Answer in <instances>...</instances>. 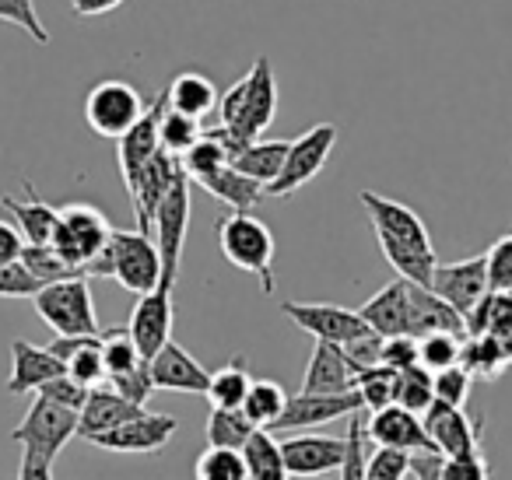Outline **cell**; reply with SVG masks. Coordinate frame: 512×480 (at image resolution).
Wrapping results in <instances>:
<instances>
[{"label": "cell", "mask_w": 512, "mask_h": 480, "mask_svg": "<svg viewBox=\"0 0 512 480\" xmlns=\"http://www.w3.org/2000/svg\"><path fill=\"white\" fill-rule=\"evenodd\" d=\"M488 260V291H512V232L502 235L484 253Z\"/></svg>", "instance_id": "f907efd6"}, {"label": "cell", "mask_w": 512, "mask_h": 480, "mask_svg": "<svg viewBox=\"0 0 512 480\" xmlns=\"http://www.w3.org/2000/svg\"><path fill=\"white\" fill-rule=\"evenodd\" d=\"M176 431H179V421L172 414H148V410H144L134 421L92 438V445H99V449H106V452H127V456H151V452H162Z\"/></svg>", "instance_id": "2e32d148"}, {"label": "cell", "mask_w": 512, "mask_h": 480, "mask_svg": "<svg viewBox=\"0 0 512 480\" xmlns=\"http://www.w3.org/2000/svg\"><path fill=\"white\" fill-rule=\"evenodd\" d=\"M249 386H253V375H249V368H246V358L235 354L228 365L211 372L207 400H211V407H221V410H242V400H246Z\"/></svg>", "instance_id": "1f68e13d"}, {"label": "cell", "mask_w": 512, "mask_h": 480, "mask_svg": "<svg viewBox=\"0 0 512 480\" xmlns=\"http://www.w3.org/2000/svg\"><path fill=\"white\" fill-rule=\"evenodd\" d=\"M197 186L211 193L214 200L228 204V211H253V207L260 204V197H264V186L256 183V179L242 176L232 165H225V169L207 176L204 183H197Z\"/></svg>", "instance_id": "f1b7e54d"}, {"label": "cell", "mask_w": 512, "mask_h": 480, "mask_svg": "<svg viewBox=\"0 0 512 480\" xmlns=\"http://www.w3.org/2000/svg\"><path fill=\"white\" fill-rule=\"evenodd\" d=\"M197 480H249L246 459L235 449H211L200 452L197 459Z\"/></svg>", "instance_id": "7bdbcfd3"}, {"label": "cell", "mask_w": 512, "mask_h": 480, "mask_svg": "<svg viewBox=\"0 0 512 480\" xmlns=\"http://www.w3.org/2000/svg\"><path fill=\"white\" fill-rule=\"evenodd\" d=\"M39 319L50 326L57 337H99V312L92 302V288H88V277H67V281L46 284L36 298Z\"/></svg>", "instance_id": "277c9868"}, {"label": "cell", "mask_w": 512, "mask_h": 480, "mask_svg": "<svg viewBox=\"0 0 512 480\" xmlns=\"http://www.w3.org/2000/svg\"><path fill=\"white\" fill-rule=\"evenodd\" d=\"M0 22L18 25V29L29 32L39 46H50V32L39 22V11L32 0H0Z\"/></svg>", "instance_id": "bcb514c9"}, {"label": "cell", "mask_w": 512, "mask_h": 480, "mask_svg": "<svg viewBox=\"0 0 512 480\" xmlns=\"http://www.w3.org/2000/svg\"><path fill=\"white\" fill-rule=\"evenodd\" d=\"M95 340H102V333H99V337H53L46 347H50V354H57V358L67 365V361L78 358V354L85 351V347H92Z\"/></svg>", "instance_id": "94428289"}, {"label": "cell", "mask_w": 512, "mask_h": 480, "mask_svg": "<svg viewBox=\"0 0 512 480\" xmlns=\"http://www.w3.org/2000/svg\"><path fill=\"white\" fill-rule=\"evenodd\" d=\"M46 284L36 281V277L25 270L22 260L15 263H4L0 267V298H36Z\"/></svg>", "instance_id": "816d5d0a"}, {"label": "cell", "mask_w": 512, "mask_h": 480, "mask_svg": "<svg viewBox=\"0 0 512 480\" xmlns=\"http://www.w3.org/2000/svg\"><path fill=\"white\" fill-rule=\"evenodd\" d=\"M432 445L442 452L446 459L453 456H474L481 452V431H484V417H470L463 407H449V403L435 400L432 407L421 414Z\"/></svg>", "instance_id": "8fae6325"}, {"label": "cell", "mask_w": 512, "mask_h": 480, "mask_svg": "<svg viewBox=\"0 0 512 480\" xmlns=\"http://www.w3.org/2000/svg\"><path fill=\"white\" fill-rule=\"evenodd\" d=\"M421 351H418V337L411 333H400V337H383V365L393 372H404V368L418 365Z\"/></svg>", "instance_id": "11a10c76"}, {"label": "cell", "mask_w": 512, "mask_h": 480, "mask_svg": "<svg viewBox=\"0 0 512 480\" xmlns=\"http://www.w3.org/2000/svg\"><path fill=\"white\" fill-rule=\"evenodd\" d=\"M253 421H249L242 410H221L211 407V417H207V445L211 449H235L242 452V445L253 435Z\"/></svg>", "instance_id": "e575fe53"}, {"label": "cell", "mask_w": 512, "mask_h": 480, "mask_svg": "<svg viewBox=\"0 0 512 480\" xmlns=\"http://www.w3.org/2000/svg\"><path fill=\"white\" fill-rule=\"evenodd\" d=\"M221 127H228L242 141H260L267 127L278 116V81H274L271 57H256L249 74L235 81L218 99Z\"/></svg>", "instance_id": "6da1fadb"}, {"label": "cell", "mask_w": 512, "mask_h": 480, "mask_svg": "<svg viewBox=\"0 0 512 480\" xmlns=\"http://www.w3.org/2000/svg\"><path fill=\"white\" fill-rule=\"evenodd\" d=\"M179 165H183V172L190 176V183H204L207 176H214V172H221L225 165H232V158H228L225 148H221V144L204 130L200 141L193 144L183 158H179Z\"/></svg>", "instance_id": "8d00e7d4"}, {"label": "cell", "mask_w": 512, "mask_h": 480, "mask_svg": "<svg viewBox=\"0 0 512 480\" xmlns=\"http://www.w3.org/2000/svg\"><path fill=\"white\" fill-rule=\"evenodd\" d=\"M407 477H411V452L376 445V452L365 456V480H407Z\"/></svg>", "instance_id": "f6af8a7d"}, {"label": "cell", "mask_w": 512, "mask_h": 480, "mask_svg": "<svg viewBox=\"0 0 512 480\" xmlns=\"http://www.w3.org/2000/svg\"><path fill=\"white\" fill-rule=\"evenodd\" d=\"M123 0H71L74 15L81 18H99V15H109V11L120 8Z\"/></svg>", "instance_id": "6125c7cd"}, {"label": "cell", "mask_w": 512, "mask_h": 480, "mask_svg": "<svg viewBox=\"0 0 512 480\" xmlns=\"http://www.w3.org/2000/svg\"><path fill=\"white\" fill-rule=\"evenodd\" d=\"M78 417H81L78 410L60 407V403H53L36 393L32 407L25 410L22 424L11 431V438L25 449L22 456L43 459V463L53 466V459L64 452V445L78 435Z\"/></svg>", "instance_id": "8992f818"}, {"label": "cell", "mask_w": 512, "mask_h": 480, "mask_svg": "<svg viewBox=\"0 0 512 480\" xmlns=\"http://www.w3.org/2000/svg\"><path fill=\"white\" fill-rule=\"evenodd\" d=\"M362 396L358 389L351 393H337V396H323V393H295L288 396V407L285 414L278 417L274 424V435L278 431H309V428H320V424H330L337 417H355L362 414Z\"/></svg>", "instance_id": "4fadbf2b"}, {"label": "cell", "mask_w": 512, "mask_h": 480, "mask_svg": "<svg viewBox=\"0 0 512 480\" xmlns=\"http://www.w3.org/2000/svg\"><path fill=\"white\" fill-rule=\"evenodd\" d=\"M162 109H165V92L155 102H148V113L127 130V134L116 141V162H120V176L127 193H134L137 179H141L144 165L162 151V137H158V123H162Z\"/></svg>", "instance_id": "e0dca14e"}, {"label": "cell", "mask_w": 512, "mask_h": 480, "mask_svg": "<svg viewBox=\"0 0 512 480\" xmlns=\"http://www.w3.org/2000/svg\"><path fill=\"white\" fill-rule=\"evenodd\" d=\"M85 277H116V284L130 295H148L162 284V256L151 235L137 228L134 232L113 228L106 249L88 263Z\"/></svg>", "instance_id": "7a4b0ae2"}, {"label": "cell", "mask_w": 512, "mask_h": 480, "mask_svg": "<svg viewBox=\"0 0 512 480\" xmlns=\"http://www.w3.org/2000/svg\"><path fill=\"white\" fill-rule=\"evenodd\" d=\"M151 365V382L155 389H169V393H190V396H207V386H211V372L186 351L183 344L169 340L155 358L148 361Z\"/></svg>", "instance_id": "d6986e66"}, {"label": "cell", "mask_w": 512, "mask_h": 480, "mask_svg": "<svg viewBox=\"0 0 512 480\" xmlns=\"http://www.w3.org/2000/svg\"><path fill=\"white\" fill-rule=\"evenodd\" d=\"M407 333L418 340L428 337V333H456V337H467V319L449 302H442L432 288L407 284Z\"/></svg>", "instance_id": "603a6c76"}, {"label": "cell", "mask_w": 512, "mask_h": 480, "mask_svg": "<svg viewBox=\"0 0 512 480\" xmlns=\"http://www.w3.org/2000/svg\"><path fill=\"white\" fill-rule=\"evenodd\" d=\"M190 176L183 169L176 172L169 193H165L162 207L155 214V246L162 256V288L172 291L179 277V263H183V249H186V232H190Z\"/></svg>", "instance_id": "52a82bcc"}, {"label": "cell", "mask_w": 512, "mask_h": 480, "mask_svg": "<svg viewBox=\"0 0 512 480\" xmlns=\"http://www.w3.org/2000/svg\"><path fill=\"white\" fill-rule=\"evenodd\" d=\"M109 386L116 389V393L123 396V400L137 403V407H144L148 403V396L155 393V382H151V365L144 361V365H137L134 372L120 375V379H113Z\"/></svg>", "instance_id": "db71d44e"}, {"label": "cell", "mask_w": 512, "mask_h": 480, "mask_svg": "<svg viewBox=\"0 0 512 480\" xmlns=\"http://www.w3.org/2000/svg\"><path fill=\"white\" fill-rule=\"evenodd\" d=\"M4 207L11 211V218L18 221V232H22L25 246H50L53 232H57V218L60 211L50 207L43 197L36 193V186L25 179V200L18 197H4Z\"/></svg>", "instance_id": "484cf974"}, {"label": "cell", "mask_w": 512, "mask_h": 480, "mask_svg": "<svg viewBox=\"0 0 512 480\" xmlns=\"http://www.w3.org/2000/svg\"><path fill=\"white\" fill-rule=\"evenodd\" d=\"M144 113H148V102L141 99V92L130 81H99L85 95V123L92 127V134L106 137V141H120Z\"/></svg>", "instance_id": "ba28073f"}, {"label": "cell", "mask_w": 512, "mask_h": 480, "mask_svg": "<svg viewBox=\"0 0 512 480\" xmlns=\"http://www.w3.org/2000/svg\"><path fill=\"white\" fill-rule=\"evenodd\" d=\"M355 365L348 361L341 344H330V340H316L313 354H309L306 375H302V393H351L355 389Z\"/></svg>", "instance_id": "44dd1931"}, {"label": "cell", "mask_w": 512, "mask_h": 480, "mask_svg": "<svg viewBox=\"0 0 512 480\" xmlns=\"http://www.w3.org/2000/svg\"><path fill=\"white\" fill-rule=\"evenodd\" d=\"M18 480H53V466L43 463V459L22 456V470H18Z\"/></svg>", "instance_id": "be15d7a7"}, {"label": "cell", "mask_w": 512, "mask_h": 480, "mask_svg": "<svg viewBox=\"0 0 512 480\" xmlns=\"http://www.w3.org/2000/svg\"><path fill=\"white\" fill-rule=\"evenodd\" d=\"M22 249H25L22 232H18L15 225H8V221H0V267H4V263H15L18 256H22Z\"/></svg>", "instance_id": "91938a15"}, {"label": "cell", "mask_w": 512, "mask_h": 480, "mask_svg": "<svg viewBox=\"0 0 512 480\" xmlns=\"http://www.w3.org/2000/svg\"><path fill=\"white\" fill-rule=\"evenodd\" d=\"M36 393L46 396V400H53V403H60V407H71L81 414V407H85V400H88L92 389L81 386V382L71 379V375H57V379H50L46 386H39Z\"/></svg>", "instance_id": "f5cc1de1"}, {"label": "cell", "mask_w": 512, "mask_h": 480, "mask_svg": "<svg viewBox=\"0 0 512 480\" xmlns=\"http://www.w3.org/2000/svg\"><path fill=\"white\" fill-rule=\"evenodd\" d=\"M165 99H169V109L176 113L190 116V120H204L218 109V88L207 74H197V71H183L169 81L165 88Z\"/></svg>", "instance_id": "83f0119b"}, {"label": "cell", "mask_w": 512, "mask_h": 480, "mask_svg": "<svg viewBox=\"0 0 512 480\" xmlns=\"http://www.w3.org/2000/svg\"><path fill=\"white\" fill-rule=\"evenodd\" d=\"M179 169H183V165H179V158L169 155V151H158V155L144 165L141 179H137L134 193H130L137 232L151 235V228H155V214H158V207H162L165 193H169V186H172V179H176Z\"/></svg>", "instance_id": "7402d4cb"}, {"label": "cell", "mask_w": 512, "mask_h": 480, "mask_svg": "<svg viewBox=\"0 0 512 480\" xmlns=\"http://www.w3.org/2000/svg\"><path fill=\"white\" fill-rule=\"evenodd\" d=\"M358 316L369 323L372 333L379 337H400L407 333V281H390L386 288H379L369 302L358 309Z\"/></svg>", "instance_id": "4316f807"}, {"label": "cell", "mask_w": 512, "mask_h": 480, "mask_svg": "<svg viewBox=\"0 0 512 480\" xmlns=\"http://www.w3.org/2000/svg\"><path fill=\"white\" fill-rule=\"evenodd\" d=\"M288 144L292 141H249L246 148H242V155L232 162V169H239L242 176L256 179V183L267 190V186L281 176V169H285Z\"/></svg>", "instance_id": "f546056e"}, {"label": "cell", "mask_w": 512, "mask_h": 480, "mask_svg": "<svg viewBox=\"0 0 512 480\" xmlns=\"http://www.w3.org/2000/svg\"><path fill=\"white\" fill-rule=\"evenodd\" d=\"M435 382V400L439 403H449V407H467L470 400V372H463L460 365L446 368V372H435L432 375Z\"/></svg>", "instance_id": "681fc988"}, {"label": "cell", "mask_w": 512, "mask_h": 480, "mask_svg": "<svg viewBox=\"0 0 512 480\" xmlns=\"http://www.w3.org/2000/svg\"><path fill=\"white\" fill-rule=\"evenodd\" d=\"M355 389H358V396H362V407L369 410V414H376V410H383L393 403V393H397V372L386 365L362 368V372L355 375Z\"/></svg>", "instance_id": "f35d334b"}, {"label": "cell", "mask_w": 512, "mask_h": 480, "mask_svg": "<svg viewBox=\"0 0 512 480\" xmlns=\"http://www.w3.org/2000/svg\"><path fill=\"white\" fill-rule=\"evenodd\" d=\"M446 470V456L439 449H425V452H411V477L414 480H442Z\"/></svg>", "instance_id": "680465c9"}, {"label": "cell", "mask_w": 512, "mask_h": 480, "mask_svg": "<svg viewBox=\"0 0 512 480\" xmlns=\"http://www.w3.org/2000/svg\"><path fill=\"white\" fill-rule=\"evenodd\" d=\"M348 456H344V463H341V480H365V421H362V414H355V417H348Z\"/></svg>", "instance_id": "c3c4849f"}, {"label": "cell", "mask_w": 512, "mask_h": 480, "mask_svg": "<svg viewBox=\"0 0 512 480\" xmlns=\"http://www.w3.org/2000/svg\"><path fill=\"white\" fill-rule=\"evenodd\" d=\"M344 354H348V361L355 365V372L372 368V365H383V337L372 330L362 333V337H355L351 344H344Z\"/></svg>", "instance_id": "9f6ffc18"}, {"label": "cell", "mask_w": 512, "mask_h": 480, "mask_svg": "<svg viewBox=\"0 0 512 480\" xmlns=\"http://www.w3.org/2000/svg\"><path fill=\"white\" fill-rule=\"evenodd\" d=\"M137 414H144V407H137V403L123 400L116 389H92L85 400V407H81V417H78V435L81 438H99L106 435V431L120 428V424L134 421Z\"/></svg>", "instance_id": "d4e9b609"}, {"label": "cell", "mask_w": 512, "mask_h": 480, "mask_svg": "<svg viewBox=\"0 0 512 480\" xmlns=\"http://www.w3.org/2000/svg\"><path fill=\"white\" fill-rule=\"evenodd\" d=\"M113 225L106 221V214L92 204H67L60 207L57 232H53L50 246L57 249V256L74 270V274L85 277L88 263L106 249Z\"/></svg>", "instance_id": "5b68a950"}, {"label": "cell", "mask_w": 512, "mask_h": 480, "mask_svg": "<svg viewBox=\"0 0 512 480\" xmlns=\"http://www.w3.org/2000/svg\"><path fill=\"white\" fill-rule=\"evenodd\" d=\"M281 312L292 319L299 330H306L313 340H330V344H351L355 337L369 333V323L358 316V309L330 302H281Z\"/></svg>", "instance_id": "30bf717a"}, {"label": "cell", "mask_w": 512, "mask_h": 480, "mask_svg": "<svg viewBox=\"0 0 512 480\" xmlns=\"http://www.w3.org/2000/svg\"><path fill=\"white\" fill-rule=\"evenodd\" d=\"M200 120H190V116L176 113V109H169V99H165V109H162V123H158V137H162V151H169V155L183 158L186 151L193 148V144L200 141Z\"/></svg>", "instance_id": "74e56055"}, {"label": "cell", "mask_w": 512, "mask_h": 480, "mask_svg": "<svg viewBox=\"0 0 512 480\" xmlns=\"http://www.w3.org/2000/svg\"><path fill=\"white\" fill-rule=\"evenodd\" d=\"M502 323H512V291H488V295L477 302V309L467 319L470 337H481V333L495 330Z\"/></svg>", "instance_id": "b9f144b4"}, {"label": "cell", "mask_w": 512, "mask_h": 480, "mask_svg": "<svg viewBox=\"0 0 512 480\" xmlns=\"http://www.w3.org/2000/svg\"><path fill=\"white\" fill-rule=\"evenodd\" d=\"M172 319H176V312H172L169 288L158 284L148 295H137L134 309H130V319H127V333L134 337L144 361H151L172 340Z\"/></svg>", "instance_id": "7c38bea8"}, {"label": "cell", "mask_w": 512, "mask_h": 480, "mask_svg": "<svg viewBox=\"0 0 512 480\" xmlns=\"http://www.w3.org/2000/svg\"><path fill=\"white\" fill-rule=\"evenodd\" d=\"M102 358H106V375L109 382L120 379V375L134 372L137 365H144L141 351H137L134 337L127 333V326L123 330H106L102 333Z\"/></svg>", "instance_id": "ab89813d"}, {"label": "cell", "mask_w": 512, "mask_h": 480, "mask_svg": "<svg viewBox=\"0 0 512 480\" xmlns=\"http://www.w3.org/2000/svg\"><path fill=\"white\" fill-rule=\"evenodd\" d=\"M242 459H246L249 480H288V466L281 456V442L274 438V431L256 428L249 435V442L242 445Z\"/></svg>", "instance_id": "4dcf8cb0"}, {"label": "cell", "mask_w": 512, "mask_h": 480, "mask_svg": "<svg viewBox=\"0 0 512 480\" xmlns=\"http://www.w3.org/2000/svg\"><path fill=\"white\" fill-rule=\"evenodd\" d=\"M358 200H362V207L369 211L376 239H393V242H400V246H414V249H435L432 235H428L425 221L418 218V211H411V207L400 204V200L379 197V193H369V190L358 193Z\"/></svg>", "instance_id": "9a60e30c"}, {"label": "cell", "mask_w": 512, "mask_h": 480, "mask_svg": "<svg viewBox=\"0 0 512 480\" xmlns=\"http://www.w3.org/2000/svg\"><path fill=\"white\" fill-rule=\"evenodd\" d=\"M67 375H71V379H78L81 386H88V389H99L102 382H109L106 358H102V340H95V344L85 347L78 358L67 361Z\"/></svg>", "instance_id": "7dc6e473"}, {"label": "cell", "mask_w": 512, "mask_h": 480, "mask_svg": "<svg viewBox=\"0 0 512 480\" xmlns=\"http://www.w3.org/2000/svg\"><path fill=\"white\" fill-rule=\"evenodd\" d=\"M460 368L470 372V379H498L502 368H509L505 361L502 347L495 344V337L481 333V337H463V347H460Z\"/></svg>", "instance_id": "836d02e7"}, {"label": "cell", "mask_w": 512, "mask_h": 480, "mask_svg": "<svg viewBox=\"0 0 512 480\" xmlns=\"http://www.w3.org/2000/svg\"><path fill=\"white\" fill-rule=\"evenodd\" d=\"M365 442H376V445H383V449H400V452L435 449L425 424H421V417L397 407V403L369 414V421H365Z\"/></svg>", "instance_id": "ffe728a7"}, {"label": "cell", "mask_w": 512, "mask_h": 480, "mask_svg": "<svg viewBox=\"0 0 512 480\" xmlns=\"http://www.w3.org/2000/svg\"><path fill=\"white\" fill-rule=\"evenodd\" d=\"M442 480H491L488 463H484V452H474V456H453V459H446V470H442Z\"/></svg>", "instance_id": "6f0895ef"}, {"label": "cell", "mask_w": 512, "mask_h": 480, "mask_svg": "<svg viewBox=\"0 0 512 480\" xmlns=\"http://www.w3.org/2000/svg\"><path fill=\"white\" fill-rule=\"evenodd\" d=\"M218 246L232 267L260 281L264 295H274V235L253 211H228L218 221Z\"/></svg>", "instance_id": "3957f363"}, {"label": "cell", "mask_w": 512, "mask_h": 480, "mask_svg": "<svg viewBox=\"0 0 512 480\" xmlns=\"http://www.w3.org/2000/svg\"><path fill=\"white\" fill-rule=\"evenodd\" d=\"M285 407H288V393L274 379H253L246 400H242V414L253 421V428H264V431H271L278 424Z\"/></svg>", "instance_id": "d6a6232c"}, {"label": "cell", "mask_w": 512, "mask_h": 480, "mask_svg": "<svg viewBox=\"0 0 512 480\" xmlns=\"http://www.w3.org/2000/svg\"><path fill=\"white\" fill-rule=\"evenodd\" d=\"M393 403L411 414H425L428 407L435 403V382H432V372L421 365H411L404 372H397V393H393Z\"/></svg>", "instance_id": "d590c367"}, {"label": "cell", "mask_w": 512, "mask_h": 480, "mask_svg": "<svg viewBox=\"0 0 512 480\" xmlns=\"http://www.w3.org/2000/svg\"><path fill=\"white\" fill-rule=\"evenodd\" d=\"M18 260H22L25 270L43 284H57V281H67V277H81V274H74L64 260H60L53 246H25Z\"/></svg>", "instance_id": "ee69618b"}, {"label": "cell", "mask_w": 512, "mask_h": 480, "mask_svg": "<svg viewBox=\"0 0 512 480\" xmlns=\"http://www.w3.org/2000/svg\"><path fill=\"white\" fill-rule=\"evenodd\" d=\"M288 477H323L341 470L348 456V435H292L281 442Z\"/></svg>", "instance_id": "ac0fdd59"}, {"label": "cell", "mask_w": 512, "mask_h": 480, "mask_svg": "<svg viewBox=\"0 0 512 480\" xmlns=\"http://www.w3.org/2000/svg\"><path fill=\"white\" fill-rule=\"evenodd\" d=\"M460 347H463V337L456 333H428V337L418 340V365L428 368V372H446V368L460 365Z\"/></svg>", "instance_id": "60d3db41"}, {"label": "cell", "mask_w": 512, "mask_h": 480, "mask_svg": "<svg viewBox=\"0 0 512 480\" xmlns=\"http://www.w3.org/2000/svg\"><path fill=\"white\" fill-rule=\"evenodd\" d=\"M57 375H67V365L50 354V347H36L29 340H11V379H8V393L22 396L32 389L46 386Z\"/></svg>", "instance_id": "cb8c5ba5"}, {"label": "cell", "mask_w": 512, "mask_h": 480, "mask_svg": "<svg viewBox=\"0 0 512 480\" xmlns=\"http://www.w3.org/2000/svg\"><path fill=\"white\" fill-rule=\"evenodd\" d=\"M432 291L442 302L453 305L463 319H470L477 302L488 295V260L484 256H470V260L439 263L432 277Z\"/></svg>", "instance_id": "5bb4252c"}, {"label": "cell", "mask_w": 512, "mask_h": 480, "mask_svg": "<svg viewBox=\"0 0 512 480\" xmlns=\"http://www.w3.org/2000/svg\"><path fill=\"white\" fill-rule=\"evenodd\" d=\"M334 144H337L334 123H320V127L306 130L299 141L288 144L285 169H281V176L267 186L264 197H292L295 190H302L306 183H313V179L323 172V165H327Z\"/></svg>", "instance_id": "9c48e42d"}]
</instances>
